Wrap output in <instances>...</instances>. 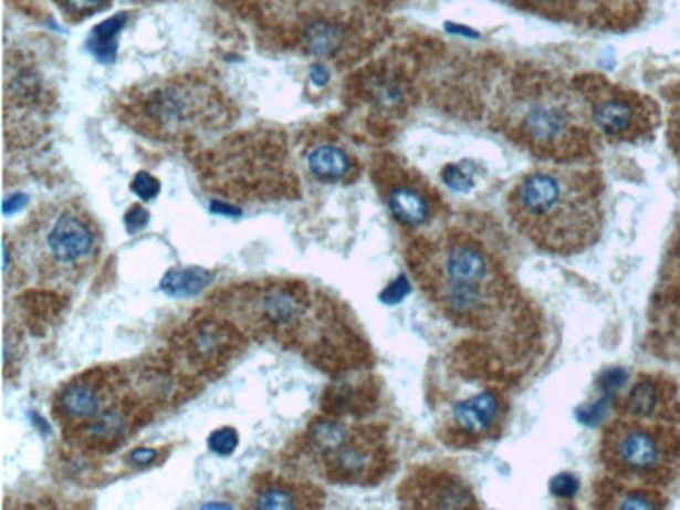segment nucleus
<instances>
[{"label":"nucleus","instance_id":"nucleus-1","mask_svg":"<svg viewBox=\"0 0 680 510\" xmlns=\"http://www.w3.org/2000/svg\"><path fill=\"white\" fill-rule=\"evenodd\" d=\"M601 176L593 168L553 166L524 174L509 195L513 227L546 253L574 256L595 246L603 227Z\"/></svg>","mask_w":680,"mask_h":510},{"label":"nucleus","instance_id":"nucleus-2","mask_svg":"<svg viewBox=\"0 0 680 510\" xmlns=\"http://www.w3.org/2000/svg\"><path fill=\"white\" fill-rule=\"evenodd\" d=\"M408 264L429 300L469 329L496 326L515 302L503 268L467 235H442L410 249Z\"/></svg>","mask_w":680,"mask_h":510},{"label":"nucleus","instance_id":"nucleus-3","mask_svg":"<svg viewBox=\"0 0 680 510\" xmlns=\"http://www.w3.org/2000/svg\"><path fill=\"white\" fill-rule=\"evenodd\" d=\"M501 131L538 159L569 164L590 149V117L576 86L546 72H520L499 96Z\"/></svg>","mask_w":680,"mask_h":510},{"label":"nucleus","instance_id":"nucleus-4","mask_svg":"<svg viewBox=\"0 0 680 510\" xmlns=\"http://www.w3.org/2000/svg\"><path fill=\"white\" fill-rule=\"evenodd\" d=\"M21 258L42 284H76L97 262L95 218L74 201L40 209L21 237Z\"/></svg>","mask_w":680,"mask_h":510},{"label":"nucleus","instance_id":"nucleus-5","mask_svg":"<svg viewBox=\"0 0 680 510\" xmlns=\"http://www.w3.org/2000/svg\"><path fill=\"white\" fill-rule=\"evenodd\" d=\"M601 462L620 486L651 490L680 469V434L666 420L616 418L601 437Z\"/></svg>","mask_w":680,"mask_h":510},{"label":"nucleus","instance_id":"nucleus-6","mask_svg":"<svg viewBox=\"0 0 680 510\" xmlns=\"http://www.w3.org/2000/svg\"><path fill=\"white\" fill-rule=\"evenodd\" d=\"M227 119V103L212 84L176 77L149 84L128 101V124L143 136L170 140L215 131Z\"/></svg>","mask_w":680,"mask_h":510},{"label":"nucleus","instance_id":"nucleus-7","mask_svg":"<svg viewBox=\"0 0 680 510\" xmlns=\"http://www.w3.org/2000/svg\"><path fill=\"white\" fill-rule=\"evenodd\" d=\"M306 439L312 462L333 483L370 486L389 471L388 444L379 427L318 418Z\"/></svg>","mask_w":680,"mask_h":510},{"label":"nucleus","instance_id":"nucleus-8","mask_svg":"<svg viewBox=\"0 0 680 510\" xmlns=\"http://www.w3.org/2000/svg\"><path fill=\"white\" fill-rule=\"evenodd\" d=\"M576 89L583 95L593 128L605 138L632 143L649 136L658 126V107L647 96L601 77H586Z\"/></svg>","mask_w":680,"mask_h":510},{"label":"nucleus","instance_id":"nucleus-9","mask_svg":"<svg viewBox=\"0 0 680 510\" xmlns=\"http://www.w3.org/2000/svg\"><path fill=\"white\" fill-rule=\"evenodd\" d=\"M122 404H128L124 375L116 368H93L59 389L53 397V416L70 439Z\"/></svg>","mask_w":680,"mask_h":510},{"label":"nucleus","instance_id":"nucleus-10","mask_svg":"<svg viewBox=\"0 0 680 510\" xmlns=\"http://www.w3.org/2000/svg\"><path fill=\"white\" fill-rule=\"evenodd\" d=\"M241 337L229 322L218 319L193 321L178 337V347L182 356L197 371L212 373L231 362V356L239 352Z\"/></svg>","mask_w":680,"mask_h":510},{"label":"nucleus","instance_id":"nucleus-11","mask_svg":"<svg viewBox=\"0 0 680 510\" xmlns=\"http://www.w3.org/2000/svg\"><path fill=\"white\" fill-rule=\"evenodd\" d=\"M410 509H475L478 500L457 475L433 469L410 472L398 491Z\"/></svg>","mask_w":680,"mask_h":510},{"label":"nucleus","instance_id":"nucleus-12","mask_svg":"<svg viewBox=\"0 0 680 510\" xmlns=\"http://www.w3.org/2000/svg\"><path fill=\"white\" fill-rule=\"evenodd\" d=\"M381 178L377 180L379 190L386 199L389 214L394 220L408 228H421L433 218V197L431 190L415 178V174L400 168H381Z\"/></svg>","mask_w":680,"mask_h":510},{"label":"nucleus","instance_id":"nucleus-13","mask_svg":"<svg viewBox=\"0 0 680 510\" xmlns=\"http://www.w3.org/2000/svg\"><path fill=\"white\" fill-rule=\"evenodd\" d=\"M501 420H503V397L494 389H484L452 404L448 418V434L450 437H459L463 444H473L496 434Z\"/></svg>","mask_w":680,"mask_h":510},{"label":"nucleus","instance_id":"nucleus-14","mask_svg":"<svg viewBox=\"0 0 680 510\" xmlns=\"http://www.w3.org/2000/svg\"><path fill=\"white\" fill-rule=\"evenodd\" d=\"M680 402L677 387L666 378L645 375L639 378L620 402V415L651 420H674Z\"/></svg>","mask_w":680,"mask_h":510},{"label":"nucleus","instance_id":"nucleus-15","mask_svg":"<svg viewBox=\"0 0 680 510\" xmlns=\"http://www.w3.org/2000/svg\"><path fill=\"white\" fill-rule=\"evenodd\" d=\"M321 491L304 483L290 481H264L262 486H253L250 507L262 510L312 509L321 507Z\"/></svg>","mask_w":680,"mask_h":510},{"label":"nucleus","instance_id":"nucleus-16","mask_svg":"<svg viewBox=\"0 0 680 510\" xmlns=\"http://www.w3.org/2000/svg\"><path fill=\"white\" fill-rule=\"evenodd\" d=\"M302 44L316 58H337L348 44V30L339 21L314 18L302 30Z\"/></svg>","mask_w":680,"mask_h":510},{"label":"nucleus","instance_id":"nucleus-17","mask_svg":"<svg viewBox=\"0 0 680 510\" xmlns=\"http://www.w3.org/2000/svg\"><path fill=\"white\" fill-rule=\"evenodd\" d=\"M306 166L314 178L323 183H342L348 180L356 164L351 153L335 143H318L306 155Z\"/></svg>","mask_w":680,"mask_h":510},{"label":"nucleus","instance_id":"nucleus-18","mask_svg":"<svg viewBox=\"0 0 680 510\" xmlns=\"http://www.w3.org/2000/svg\"><path fill=\"white\" fill-rule=\"evenodd\" d=\"M647 0H580L588 18L605 28H626L639 20Z\"/></svg>","mask_w":680,"mask_h":510},{"label":"nucleus","instance_id":"nucleus-19","mask_svg":"<svg viewBox=\"0 0 680 510\" xmlns=\"http://www.w3.org/2000/svg\"><path fill=\"white\" fill-rule=\"evenodd\" d=\"M365 96L379 112H400L408 103V89L400 77L379 72L365 82Z\"/></svg>","mask_w":680,"mask_h":510},{"label":"nucleus","instance_id":"nucleus-20","mask_svg":"<svg viewBox=\"0 0 680 510\" xmlns=\"http://www.w3.org/2000/svg\"><path fill=\"white\" fill-rule=\"evenodd\" d=\"M215 281V274L206 268H170L159 289L175 300H191L195 295H199L206 287H210Z\"/></svg>","mask_w":680,"mask_h":510},{"label":"nucleus","instance_id":"nucleus-21","mask_svg":"<svg viewBox=\"0 0 680 510\" xmlns=\"http://www.w3.org/2000/svg\"><path fill=\"white\" fill-rule=\"evenodd\" d=\"M126 21H128L126 13H117L109 20L101 21L91 32L88 49L101 63H112L116 59L117 37L124 30Z\"/></svg>","mask_w":680,"mask_h":510},{"label":"nucleus","instance_id":"nucleus-22","mask_svg":"<svg viewBox=\"0 0 680 510\" xmlns=\"http://www.w3.org/2000/svg\"><path fill=\"white\" fill-rule=\"evenodd\" d=\"M503 2L520 11L543 15L546 20H565L574 15L576 9L580 7V0H503Z\"/></svg>","mask_w":680,"mask_h":510},{"label":"nucleus","instance_id":"nucleus-23","mask_svg":"<svg viewBox=\"0 0 680 510\" xmlns=\"http://www.w3.org/2000/svg\"><path fill=\"white\" fill-rule=\"evenodd\" d=\"M210 452L218 456H231L239 448V434L233 427H220L208 437Z\"/></svg>","mask_w":680,"mask_h":510},{"label":"nucleus","instance_id":"nucleus-24","mask_svg":"<svg viewBox=\"0 0 680 510\" xmlns=\"http://www.w3.org/2000/svg\"><path fill=\"white\" fill-rule=\"evenodd\" d=\"M55 2L72 20H84L107 4V0H55Z\"/></svg>","mask_w":680,"mask_h":510},{"label":"nucleus","instance_id":"nucleus-25","mask_svg":"<svg viewBox=\"0 0 680 510\" xmlns=\"http://www.w3.org/2000/svg\"><path fill=\"white\" fill-rule=\"evenodd\" d=\"M130 189L140 201H154L161 190V185H159L156 176H151L149 171H138Z\"/></svg>","mask_w":680,"mask_h":510},{"label":"nucleus","instance_id":"nucleus-26","mask_svg":"<svg viewBox=\"0 0 680 510\" xmlns=\"http://www.w3.org/2000/svg\"><path fill=\"white\" fill-rule=\"evenodd\" d=\"M442 180H444L452 190H467L473 185L471 176H469L463 168H459V166H448V168H444V171H442Z\"/></svg>","mask_w":680,"mask_h":510},{"label":"nucleus","instance_id":"nucleus-27","mask_svg":"<svg viewBox=\"0 0 680 510\" xmlns=\"http://www.w3.org/2000/svg\"><path fill=\"white\" fill-rule=\"evenodd\" d=\"M124 225H126V230L130 235H136L138 230H143V228L149 225V211L143 208V206H133L124 216Z\"/></svg>","mask_w":680,"mask_h":510},{"label":"nucleus","instance_id":"nucleus-28","mask_svg":"<svg viewBox=\"0 0 680 510\" xmlns=\"http://www.w3.org/2000/svg\"><path fill=\"white\" fill-rule=\"evenodd\" d=\"M157 458L156 450H151V448H138L135 452H130L128 456V460L136 465V467H147V465H151L154 460Z\"/></svg>","mask_w":680,"mask_h":510},{"label":"nucleus","instance_id":"nucleus-29","mask_svg":"<svg viewBox=\"0 0 680 510\" xmlns=\"http://www.w3.org/2000/svg\"><path fill=\"white\" fill-rule=\"evenodd\" d=\"M25 206H28V195H23V192H15V195H11V197L4 201V206H2V214H4V216L15 214V211H20V209L25 208Z\"/></svg>","mask_w":680,"mask_h":510},{"label":"nucleus","instance_id":"nucleus-30","mask_svg":"<svg viewBox=\"0 0 680 510\" xmlns=\"http://www.w3.org/2000/svg\"><path fill=\"white\" fill-rule=\"evenodd\" d=\"M210 209L215 211V214H222V216H241V208H237V206H231V204H227V201H212V206Z\"/></svg>","mask_w":680,"mask_h":510},{"label":"nucleus","instance_id":"nucleus-31","mask_svg":"<svg viewBox=\"0 0 680 510\" xmlns=\"http://www.w3.org/2000/svg\"><path fill=\"white\" fill-rule=\"evenodd\" d=\"M311 82L312 84H316V86H325V84L329 82V72H327V67L314 65L311 72Z\"/></svg>","mask_w":680,"mask_h":510},{"label":"nucleus","instance_id":"nucleus-32","mask_svg":"<svg viewBox=\"0 0 680 510\" xmlns=\"http://www.w3.org/2000/svg\"><path fill=\"white\" fill-rule=\"evenodd\" d=\"M370 4H381V7H386V4H394L396 0H367Z\"/></svg>","mask_w":680,"mask_h":510},{"label":"nucleus","instance_id":"nucleus-33","mask_svg":"<svg viewBox=\"0 0 680 510\" xmlns=\"http://www.w3.org/2000/svg\"><path fill=\"white\" fill-rule=\"evenodd\" d=\"M677 149H679L680 155V131H677Z\"/></svg>","mask_w":680,"mask_h":510}]
</instances>
